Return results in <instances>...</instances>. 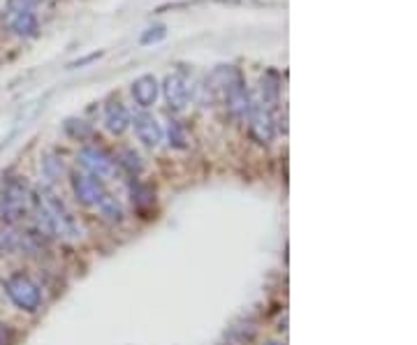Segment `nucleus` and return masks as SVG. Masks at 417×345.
<instances>
[{
    "label": "nucleus",
    "mask_w": 417,
    "mask_h": 345,
    "mask_svg": "<svg viewBox=\"0 0 417 345\" xmlns=\"http://www.w3.org/2000/svg\"><path fill=\"white\" fill-rule=\"evenodd\" d=\"M35 199H38L42 207L47 209V214L51 216L56 234H60V237H79V234H82L77 220L70 216V211L65 209V204L60 202V197L51 190V188H40Z\"/></svg>",
    "instance_id": "f257e3e1"
},
{
    "label": "nucleus",
    "mask_w": 417,
    "mask_h": 345,
    "mask_svg": "<svg viewBox=\"0 0 417 345\" xmlns=\"http://www.w3.org/2000/svg\"><path fill=\"white\" fill-rule=\"evenodd\" d=\"M5 290H8L10 299L14 301L21 311L33 313V311H38V308H40V301H42L40 288L35 285L28 276H23V274L10 276L8 281H5Z\"/></svg>",
    "instance_id": "f03ea898"
},
{
    "label": "nucleus",
    "mask_w": 417,
    "mask_h": 345,
    "mask_svg": "<svg viewBox=\"0 0 417 345\" xmlns=\"http://www.w3.org/2000/svg\"><path fill=\"white\" fill-rule=\"evenodd\" d=\"M79 162L84 165L86 172L91 177H95L97 181L100 179H112L114 174V160L107 151L97 149V146H84L79 151Z\"/></svg>",
    "instance_id": "7ed1b4c3"
},
{
    "label": "nucleus",
    "mask_w": 417,
    "mask_h": 345,
    "mask_svg": "<svg viewBox=\"0 0 417 345\" xmlns=\"http://www.w3.org/2000/svg\"><path fill=\"white\" fill-rule=\"evenodd\" d=\"M248 123H250V132H253V137L260 144H272L274 142L276 125H274V118H272V112H269V109H265L262 105H255V102H253L250 114H248Z\"/></svg>",
    "instance_id": "20e7f679"
},
{
    "label": "nucleus",
    "mask_w": 417,
    "mask_h": 345,
    "mask_svg": "<svg viewBox=\"0 0 417 345\" xmlns=\"http://www.w3.org/2000/svg\"><path fill=\"white\" fill-rule=\"evenodd\" d=\"M72 190H75V197L82 204H86V207H95L97 199L104 195L100 181L91 177V174H79V172L72 177Z\"/></svg>",
    "instance_id": "39448f33"
},
{
    "label": "nucleus",
    "mask_w": 417,
    "mask_h": 345,
    "mask_svg": "<svg viewBox=\"0 0 417 345\" xmlns=\"http://www.w3.org/2000/svg\"><path fill=\"white\" fill-rule=\"evenodd\" d=\"M130 123L134 125V135H137V139L142 144H146V146H158V144L163 142V128L151 114H146V112L137 114Z\"/></svg>",
    "instance_id": "423d86ee"
},
{
    "label": "nucleus",
    "mask_w": 417,
    "mask_h": 345,
    "mask_svg": "<svg viewBox=\"0 0 417 345\" xmlns=\"http://www.w3.org/2000/svg\"><path fill=\"white\" fill-rule=\"evenodd\" d=\"M132 98L134 102H137L139 107H151V105H156V100H158V93H160V86H158V81H156V77L153 75H142V77H137V79L132 81Z\"/></svg>",
    "instance_id": "0eeeda50"
},
{
    "label": "nucleus",
    "mask_w": 417,
    "mask_h": 345,
    "mask_svg": "<svg viewBox=\"0 0 417 345\" xmlns=\"http://www.w3.org/2000/svg\"><path fill=\"white\" fill-rule=\"evenodd\" d=\"M163 90H165V98H167L171 109H183L188 105L190 88H188V81L183 79L181 75H169L163 84Z\"/></svg>",
    "instance_id": "6e6552de"
},
{
    "label": "nucleus",
    "mask_w": 417,
    "mask_h": 345,
    "mask_svg": "<svg viewBox=\"0 0 417 345\" xmlns=\"http://www.w3.org/2000/svg\"><path fill=\"white\" fill-rule=\"evenodd\" d=\"M104 125H107V130L112 135H123L130 128V114L121 102H112L104 109Z\"/></svg>",
    "instance_id": "1a4fd4ad"
},
{
    "label": "nucleus",
    "mask_w": 417,
    "mask_h": 345,
    "mask_svg": "<svg viewBox=\"0 0 417 345\" xmlns=\"http://www.w3.org/2000/svg\"><path fill=\"white\" fill-rule=\"evenodd\" d=\"M260 93H262V107L265 109H274L278 105L281 98V79L276 72H267L260 81Z\"/></svg>",
    "instance_id": "9d476101"
},
{
    "label": "nucleus",
    "mask_w": 417,
    "mask_h": 345,
    "mask_svg": "<svg viewBox=\"0 0 417 345\" xmlns=\"http://www.w3.org/2000/svg\"><path fill=\"white\" fill-rule=\"evenodd\" d=\"M12 28L21 38H35L40 30L38 16L33 12H16V14H12Z\"/></svg>",
    "instance_id": "9b49d317"
},
{
    "label": "nucleus",
    "mask_w": 417,
    "mask_h": 345,
    "mask_svg": "<svg viewBox=\"0 0 417 345\" xmlns=\"http://www.w3.org/2000/svg\"><path fill=\"white\" fill-rule=\"evenodd\" d=\"M97 211L102 214V218L107 222H121L123 220V209H121V204L116 202V197H112L109 192H104V195L97 199Z\"/></svg>",
    "instance_id": "f8f14e48"
},
{
    "label": "nucleus",
    "mask_w": 417,
    "mask_h": 345,
    "mask_svg": "<svg viewBox=\"0 0 417 345\" xmlns=\"http://www.w3.org/2000/svg\"><path fill=\"white\" fill-rule=\"evenodd\" d=\"M63 130H65L67 137L77 139V142H84V139H88L91 135H93V128H91V125L82 118H67L63 123Z\"/></svg>",
    "instance_id": "ddd939ff"
},
{
    "label": "nucleus",
    "mask_w": 417,
    "mask_h": 345,
    "mask_svg": "<svg viewBox=\"0 0 417 345\" xmlns=\"http://www.w3.org/2000/svg\"><path fill=\"white\" fill-rule=\"evenodd\" d=\"M121 165H123L128 172L132 174V177H137V174H142V169H144V162H142V158H139L137 153H134V151H123V153H121Z\"/></svg>",
    "instance_id": "4468645a"
},
{
    "label": "nucleus",
    "mask_w": 417,
    "mask_h": 345,
    "mask_svg": "<svg viewBox=\"0 0 417 345\" xmlns=\"http://www.w3.org/2000/svg\"><path fill=\"white\" fill-rule=\"evenodd\" d=\"M167 38V26H163V23H156V26H149L142 33V38H139V42L142 44H156V42H160Z\"/></svg>",
    "instance_id": "2eb2a0df"
},
{
    "label": "nucleus",
    "mask_w": 417,
    "mask_h": 345,
    "mask_svg": "<svg viewBox=\"0 0 417 345\" xmlns=\"http://www.w3.org/2000/svg\"><path fill=\"white\" fill-rule=\"evenodd\" d=\"M169 144L174 149H186V132L179 123H169Z\"/></svg>",
    "instance_id": "dca6fc26"
},
{
    "label": "nucleus",
    "mask_w": 417,
    "mask_h": 345,
    "mask_svg": "<svg viewBox=\"0 0 417 345\" xmlns=\"http://www.w3.org/2000/svg\"><path fill=\"white\" fill-rule=\"evenodd\" d=\"M42 169H45V174L49 179H56L60 172H63V162L58 158H53V155H47L45 160H42Z\"/></svg>",
    "instance_id": "f3484780"
},
{
    "label": "nucleus",
    "mask_w": 417,
    "mask_h": 345,
    "mask_svg": "<svg viewBox=\"0 0 417 345\" xmlns=\"http://www.w3.org/2000/svg\"><path fill=\"white\" fill-rule=\"evenodd\" d=\"M132 202L137 204H151L153 202V192L142 183H134L132 186Z\"/></svg>",
    "instance_id": "a211bd4d"
},
{
    "label": "nucleus",
    "mask_w": 417,
    "mask_h": 345,
    "mask_svg": "<svg viewBox=\"0 0 417 345\" xmlns=\"http://www.w3.org/2000/svg\"><path fill=\"white\" fill-rule=\"evenodd\" d=\"M0 345H10V329L0 322Z\"/></svg>",
    "instance_id": "6ab92c4d"
},
{
    "label": "nucleus",
    "mask_w": 417,
    "mask_h": 345,
    "mask_svg": "<svg viewBox=\"0 0 417 345\" xmlns=\"http://www.w3.org/2000/svg\"><path fill=\"white\" fill-rule=\"evenodd\" d=\"M102 53H91V56H86V58H82V60H77V63H72L70 68H79V65H86V63H91V60H95V58H100Z\"/></svg>",
    "instance_id": "aec40b11"
},
{
    "label": "nucleus",
    "mask_w": 417,
    "mask_h": 345,
    "mask_svg": "<svg viewBox=\"0 0 417 345\" xmlns=\"http://www.w3.org/2000/svg\"><path fill=\"white\" fill-rule=\"evenodd\" d=\"M220 3H230V5H246V3H253V0H220Z\"/></svg>",
    "instance_id": "412c9836"
},
{
    "label": "nucleus",
    "mask_w": 417,
    "mask_h": 345,
    "mask_svg": "<svg viewBox=\"0 0 417 345\" xmlns=\"http://www.w3.org/2000/svg\"><path fill=\"white\" fill-rule=\"evenodd\" d=\"M265 345H285V343H281V341H269V343H265Z\"/></svg>",
    "instance_id": "4be33fe9"
},
{
    "label": "nucleus",
    "mask_w": 417,
    "mask_h": 345,
    "mask_svg": "<svg viewBox=\"0 0 417 345\" xmlns=\"http://www.w3.org/2000/svg\"><path fill=\"white\" fill-rule=\"evenodd\" d=\"M26 3H30V5H35V3H45V0H26Z\"/></svg>",
    "instance_id": "5701e85b"
}]
</instances>
